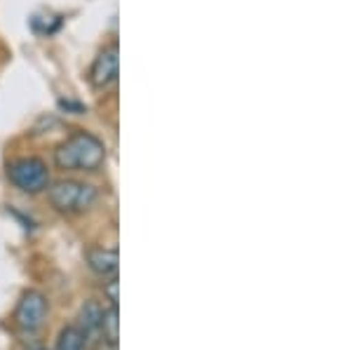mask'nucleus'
I'll list each match as a JSON object with an SVG mask.
<instances>
[{
  "label": "nucleus",
  "mask_w": 352,
  "mask_h": 350,
  "mask_svg": "<svg viewBox=\"0 0 352 350\" xmlns=\"http://www.w3.org/2000/svg\"><path fill=\"white\" fill-rule=\"evenodd\" d=\"M52 160L61 172L96 174L106 165V144L87 129H76L56 146Z\"/></svg>",
  "instance_id": "obj_1"
},
{
  "label": "nucleus",
  "mask_w": 352,
  "mask_h": 350,
  "mask_svg": "<svg viewBox=\"0 0 352 350\" xmlns=\"http://www.w3.org/2000/svg\"><path fill=\"white\" fill-rule=\"evenodd\" d=\"M47 200L54 212L66 214V217H78V214L89 212L99 200V188L89 182L80 179H59L50 182Z\"/></svg>",
  "instance_id": "obj_2"
},
{
  "label": "nucleus",
  "mask_w": 352,
  "mask_h": 350,
  "mask_svg": "<svg viewBox=\"0 0 352 350\" xmlns=\"http://www.w3.org/2000/svg\"><path fill=\"white\" fill-rule=\"evenodd\" d=\"M8 179L14 188H19L21 193H28V195L45 193L50 182H52V179H50L47 162L38 155L14 157L8 165Z\"/></svg>",
  "instance_id": "obj_3"
},
{
  "label": "nucleus",
  "mask_w": 352,
  "mask_h": 350,
  "mask_svg": "<svg viewBox=\"0 0 352 350\" xmlns=\"http://www.w3.org/2000/svg\"><path fill=\"white\" fill-rule=\"evenodd\" d=\"M47 313H50V303H47V296H45L43 292H38V289L24 292L19 298V303H16V308H14L16 329L26 331V334H33V331H38L45 325Z\"/></svg>",
  "instance_id": "obj_4"
},
{
  "label": "nucleus",
  "mask_w": 352,
  "mask_h": 350,
  "mask_svg": "<svg viewBox=\"0 0 352 350\" xmlns=\"http://www.w3.org/2000/svg\"><path fill=\"white\" fill-rule=\"evenodd\" d=\"M118 71H120V52L118 45L111 43L94 56L89 66V85L94 89H109L118 80Z\"/></svg>",
  "instance_id": "obj_5"
},
{
  "label": "nucleus",
  "mask_w": 352,
  "mask_h": 350,
  "mask_svg": "<svg viewBox=\"0 0 352 350\" xmlns=\"http://www.w3.org/2000/svg\"><path fill=\"white\" fill-rule=\"evenodd\" d=\"M118 250H106V247H94L87 252V266L94 275L109 280L113 275H118Z\"/></svg>",
  "instance_id": "obj_6"
},
{
  "label": "nucleus",
  "mask_w": 352,
  "mask_h": 350,
  "mask_svg": "<svg viewBox=\"0 0 352 350\" xmlns=\"http://www.w3.org/2000/svg\"><path fill=\"white\" fill-rule=\"evenodd\" d=\"M101 315H104V308L99 306V301H87L80 310V331L85 338H92L94 334H99V325H101Z\"/></svg>",
  "instance_id": "obj_7"
},
{
  "label": "nucleus",
  "mask_w": 352,
  "mask_h": 350,
  "mask_svg": "<svg viewBox=\"0 0 352 350\" xmlns=\"http://www.w3.org/2000/svg\"><path fill=\"white\" fill-rule=\"evenodd\" d=\"M118 327H120V320H118V306L104 308L101 325H99V334H101V338H104V343H109L111 348H118Z\"/></svg>",
  "instance_id": "obj_8"
},
{
  "label": "nucleus",
  "mask_w": 352,
  "mask_h": 350,
  "mask_svg": "<svg viewBox=\"0 0 352 350\" xmlns=\"http://www.w3.org/2000/svg\"><path fill=\"white\" fill-rule=\"evenodd\" d=\"M85 346H87V338H85V334L80 331V327L68 325L59 331L54 350H85Z\"/></svg>",
  "instance_id": "obj_9"
},
{
  "label": "nucleus",
  "mask_w": 352,
  "mask_h": 350,
  "mask_svg": "<svg viewBox=\"0 0 352 350\" xmlns=\"http://www.w3.org/2000/svg\"><path fill=\"white\" fill-rule=\"evenodd\" d=\"M118 275L109 278V282H104V296L111 301V306H118Z\"/></svg>",
  "instance_id": "obj_10"
},
{
  "label": "nucleus",
  "mask_w": 352,
  "mask_h": 350,
  "mask_svg": "<svg viewBox=\"0 0 352 350\" xmlns=\"http://www.w3.org/2000/svg\"><path fill=\"white\" fill-rule=\"evenodd\" d=\"M28 350H50L47 346H33V348H28Z\"/></svg>",
  "instance_id": "obj_11"
}]
</instances>
